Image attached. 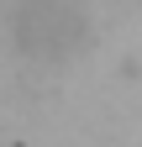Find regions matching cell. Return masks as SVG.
I'll use <instances>...</instances> for the list:
<instances>
[{
    "instance_id": "6da1fadb",
    "label": "cell",
    "mask_w": 142,
    "mask_h": 147,
    "mask_svg": "<svg viewBox=\"0 0 142 147\" xmlns=\"http://www.w3.org/2000/svg\"><path fill=\"white\" fill-rule=\"evenodd\" d=\"M11 37L26 58L37 63H63L74 58L90 37V16L79 0H16L11 11Z\"/></svg>"
}]
</instances>
